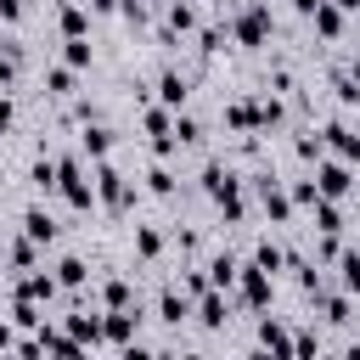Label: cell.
I'll return each instance as SVG.
<instances>
[{
	"instance_id": "cell-1",
	"label": "cell",
	"mask_w": 360,
	"mask_h": 360,
	"mask_svg": "<svg viewBox=\"0 0 360 360\" xmlns=\"http://www.w3.org/2000/svg\"><path fill=\"white\" fill-rule=\"evenodd\" d=\"M90 186H96V197H101L107 208H129V202H135V186H129V180H124L107 158L96 163V180H90Z\"/></svg>"
},
{
	"instance_id": "cell-2",
	"label": "cell",
	"mask_w": 360,
	"mask_h": 360,
	"mask_svg": "<svg viewBox=\"0 0 360 360\" xmlns=\"http://www.w3.org/2000/svg\"><path fill=\"white\" fill-rule=\"evenodd\" d=\"M349 186H354V180H349V163H343V158H321V163H315V191H321V197L338 202V197H349Z\"/></svg>"
},
{
	"instance_id": "cell-3",
	"label": "cell",
	"mask_w": 360,
	"mask_h": 360,
	"mask_svg": "<svg viewBox=\"0 0 360 360\" xmlns=\"http://www.w3.org/2000/svg\"><path fill=\"white\" fill-rule=\"evenodd\" d=\"M253 191H259V202H264L270 219H292V197L276 186V174H253Z\"/></svg>"
},
{
	"instance_id": "cell-4",
	"label": "cell",
	"mask_w": 360,
	"mask_h": 360,
	"mask_svg": "<svg viewBox=\"0 0 360 360\" xmlns=\"http://www.w3.org/2000/svg\"><path fill=\"white\" fill-rule=\"evenodd\" d=\"M242 45H259L264 34H270V6H248L242 17H236V28H231Z\"/></svg>"
},
{
	"instance_id": "cell-5",
	"label": "cell",
	"mask_w": 360,
	"mask_h": 360,
	"mask_svg": "<svg viewBox=\"0 0 360 360\" xmlns=\"http://www.w3.org/2000/svg\"><path fill=\"white\" fill-rule=\"evenodd\" d=\"M259 349H264L270 360H292V332H287L281 321H259Z\"/></svg>"
},
{
	"instance_id": "cell-6",
	"label": "cell",
	"mask_w": 360,
	"mask_h": 360,
	"mask_svg": "<svg viewBox=\"0 0 360 360\" xmlns=\"http://www.w3.org/2000/svg\"><path fill=\"white\" fill-rule=\"evenodd\" d=\"M186 96H191V84H186V73H158V107H169V112H180L186 107Z\"/></svg>"
},
{
	"instance_id": "cell-7",
	"label": "cell",
	"mask_w": 360,
	"mask_h": 360,
	"mask_svg": "<svg viewBox=\"0 0 360 360\" xmlns=\"http://www.w3.org/2000/svg\"><path fill=\"white\" fill-rule=\"evenodd\" d=\"M236 281H242V304H253V309H259V304H270V270L242 264V276H236Z\"/></svg>"
},
{
	"instance_id": "cell-8",
	"label": "cell",
	"mask_w": 360,
	"mask_h": 360,
	"mask_svg": "<svg viewBox=\"0 0 360 360\" xmlns=\"http://www.w3.org/2000/svg\"><path fill=\"white\" fill-rule=\"evenodd\" d=\"M135 326H141L135 309H107V315H101V338H112V343H129Z\"/></svg>"
},
{
	"instance_id": "cell-9",
	"label": "cell",
	"mask_w": 360,
	"mask_h": 360,
	"mask_svg": "<svg viewBox=\"0 0 360 360\" xmlns=\"http://www.w3.org/2000/svg\"><path fill=\"white\" fill-rule=\"evenodd\" d=\"M321 141H326L343 163H354V158H360V135H354L349 124H326V129H321Z\"/></svg>"
},
{
	"instance_id": "cell-10",
	"label": "cell",
	"mask_w": 360,
	"mask_h": 360,
	"mask_svg": "<svg viewBox=\"0 0 360 360\" xmlns=\"http://www.w3.org/2000/svg\"><path fill=\"white\" fill-rule=\"evenodd\" d=\"M22 236L39 242V248H51V242H56V219H51L45 208H28V214H22Z\"/></svg>"
},
{
	"instance_id": "cell-11",
	"label": "cell",
	"mask_w": 360,
	"mask_h": 360,
	"mask_svg": "<svg viewBox=\"0 0 360 360\" xmlns=\"http://www.w3.org/2000/svg\"><path fill=\"white\" fill-rule=\"evenodd\" d=\"M309 22H315V34H321V39H338V34H343V11H338L332 0H321V6L309 11Z\"/></svg>"
},
{
	"instance_id": "cell-12",
	"label": "cell",
	"mask_w": 360,
	"mask_h": 360,
	"mask_svg": "<svg viewBox=\"0 0 360 360\" xmlns=\"http://www.w3.org/2000/svg\"><path fill=\"white\" fill-rule=\"evenodd\" d=\"M225 124H231V129H242V135L264 129V124H259V101H231V107H225Z\"/></svg>"
},
{
	"instance_id": "cell-13",
	"label": "cell",
	"mask_w": 360,
	"mask_h": 360,
	"mask_svg": "<svg viewBox=\"0 0 360 360\" xmlns=\"http://www.w3.org/2000/svg\"><path fill=\"white\" fill-rule=\"evenodd\" d=\"M17 298H34V304H51V298H56V276H45V270H34V276H22V287H17Z\"/></svg>"
},
{
	"instance_id": "cell-14",
	"label": "cell",
	"mask_w": 360,
	"mask_h": 360,
	"mask_svg": "<svg viewBox=\"0 0 360 360\" xmlns=\"http://www.w3.org/2000/svg\"><path fill=\"white\" fill-rule=\"evenodd\" d=\"M186 309H191V304H186V292H180V287H163V292H158V321L180 326V321H186Z\"/></svg>"
},
{
	"instance_id": "cell-15",
	"label": "cell",
	"mask_w": 360,
	"mask_h": 360,
	"mask_svg": "<svg viewBox=\"0 0 360 360\" xmlns=\"http://www.w3.org/2000/svg\"><path fill=\"white\" fill-rule=\"evenodd\" d=\"M236 276H242V264H236L231 253H214V259H208V287H219V292H225Z\"/></svg>"
},
{
	"instance_id": "cell-16",
	"label": "cell",
	"mask_w": 360,
	"mask_h": 360,
	"mask_svg": "<svg viewBox=\"0 0 360 360\" xmlns=\"http://www.w3.org/2000/svg\"><path fill=\"white\" fill-rule=\"evenodd\" d=\"M68 338L73 343H101V315H84V309L68 315Z\"/></svg>"
},
{
	"instance_id": "cell-17",
	"label": "cell",
	"mask_w": 360,
	"mask_h": 360,
	"mask_svg": "<svg viewBox=\"0 0 360 360\" xmlns=\"http://www.w3.org/2000/svg\"><path fill=\"white\" fill-rule=\"evenodd\" d=\"M79 146H84V152H90V158L101 163V158L112 152V129H101V124H84V135H79Z\"/></svg>"
},
{
	"instance_id": "cell-18",
	"label": "cell",
	"mask_w": 360,
	"mask_h": 360,
	"mask_svg": "<svg viewBox=\"0 0 360 360\" xmlns=\"http://www.w3.org/2000/svg\"><path fill=\"white\" fill-rule=\"evenodd\" d=\"M56 22H62V34H68V39H84V28H90V17H84V6H73V0H68V6L56 11Z\"/></svg>"
},
{
	"instance_id": "cell-19",
	"label": "cell",
	"mask_w": 360,
	"mask_h": 360,
	"mask_svg": "<svg viewBox=\"0 0 360 360\" xmlns=\"http://www.w3.org/2000/svg\"><path fill=\"white\" fill-rule=\"evenodd\" d=\"M315 225H321V236H338V231H343V208H338L332 197H321V202H315Z\"/></svg>"
},
{
	"instance_id": "cell-20",
	"label": "cell",
	"mask_w": 360,
	"mask_h": 360,
	"mask_svg": "<svg viewBox=\"0 0 360 360\" xmlns=\"http://www.w3.org/2000/svg\"><path fill=\"white\" fill-rule=\"evenodd\" d=\"M197 321H202V326H225V298H219V287H208V292H202Z\"/></svg>"
},
{
	"instance_id": "cell-21",
	"label": "cell",
	"mask_w": 360,
	"mask_h": 360,
	"mask_svg": "<svg viewBox=\"0 0 360 360\" xmlns=\"http://www.w3.org/2000/svg\"><path fill=\"white\" fill-rule=\"evenodd\" d=\"M129 298H135V292H129V281H124V276L101 281V304H107V309H129Z\"/></svg>"
},
{
	"instance_id": "cell-22",
	"label": "cell",
	"mask_w": 360,
	"mask_h": 360,
	"mask_svg": "<svg viewBox=\"0 0 360 360\" xmlns=\"http://www.w3.org/2000/svg\"><path fill=\"white\" fill-rule=\"evenodd\" d=\"M169 28H174V34L197 28V6H191V0H169Z\"/></svg>"
},
{
	"instance_id": "cell-23",
	"label": "cell",
	"mask_w": 360,
	"mask_h": 360,
	"mask_svg": "<svg viewBox=\"0 0 360 360\" xmlns=\"http://www.w3.org/2000/svg\"><path fill=\"white\" fill-rule=\"evenodd\" d=\"M84 276H90V270H84V259H73V253L56 264V287H84Z\"/></svg>"
},
{
	"instance_id": "cell-24",
	"label": "cell",
	"mask_w": 360,
	"mask_h": 360,
	"mask_svg": "<svg viewBox=\"0 0 360 360\" xmlns=\"http://www.w3.org/2000/svg\"><path fill=\"white\" fill-rule=\"evenodd\" d=\"M28 180H34V186H39V191H56V158H51V152H45V158H39V163H34V169H28Z\"/></svg>"
},
{
	"instance_id": "cell-25",
	"label": "cell",
	"mask_w": 360,
	"mask_h": 360,
	"mask_svg": "<svg viewBox=\"0 0 360 360\" xmlns=\"http://www.w3.org/2000/svg\"><path fill=\"white\" fill-rule=\"evenodd\" d=\"M158 248H163V236H158L152 225H135V253H141V259H158Z\"/></svg>"
},
{
	"instance_id": "cell-26",
	"label": "cell",
	"mask_w": 360,
	"mask_h": 360,
	"mask_svg": "<svg viewBox=\"0 0 360 360\" xmlns=\"http://www.w3.org/2000/svg\"><path fill=\"white\" fill-rule=\"evenodd\" d=\"M281 259H287V253H281L276 242H259V248H253V264H259V270H270V276L281 270Z\"/></svg>"
},
{
	"instance_id": "cell-27",
	"label": "cell",
	"mask_w": 360,
	"mask_h": 360,
	"mask_svg": "<svg viewBox=\"0 0 360 360\" xmlns=\"http://www.w3.org/2000/svg\"><path fill=\"white\" fill-rule=\"evenodd\" d=\"M338 259H343V292H360V248H349Z\"/></svg>"
},
{
	"instance_id": "cell-28",
	"label": "cell",
	"mask_w": 360,
	"mask_h": 360,
	"mask_svg": "<svg viewBox=\"0 0 360 360\" xmlns=\"http://www.w3.org/2000/svg\"><path fill=\"white\" fill-rule=\"evenodd\" d=\"M45 90L51 96H73V68H51L45 73Z\"/></svg>"
},
{
	"instance_id": "cell-29",
	"label": "cell",
	"mask_w": 360,
	"mask_h": 360,
	"mask_svg": "<svg viewBox=\"0 0 360 360\" xmlns=\"http://www.w3.org/2000/svg\"><path fill=\"white\" fill-rule=\"evenodd\" d=\"M146 191H158V197H169V191H174V174H169L163 163H152V169H146Z\"/></svg>"
},
{
	"instance_id": "cell-30",
	"label": "cell",
	"mask_w": 360,
	"mask_h": 360,
	"mask_svg": "<svg viewBox=\"0 0 360 360\" xmlns=\"http://www.w3.org/2000/svg\"><path fill=\"white\" fill-rule=\"evenodd\" d=\"M174 141H186V146H191V141H202V124H197V118H186V112H174Z\"/></svg>"
},
{
	"instance_id": "cell-31",
	"label": "cell",
	"mask_w": 360,
	"mask_h": 360,
	"mask_svg": "<svg viewBox=\"0 0 360 360\" xmlns=\"http://www.w3.org/2000/svg\"><path fill=\"white\" fill-rule=\"evenodd\" d=\"M34 259H39V242H28V236H22V242L11 248V264H17V270H34Z\"/></svg>"
},
{
	"instance_id": "cell-32",
	"label": "cell",
	"mask_w": 360,
	"mask_h": 360,
	"mask_svg": "<svg viewBox=\"0 0 360 360\" xmlns=\"http://www.w3.org/2000/svg\"><path fill=\"white\" fill-rule=\"evenodd\" d=\"M292 202H298V208H315V202H321L315 180H298V186H292Z\"/></svg>"
},
{
	"instance_id": "cell-33",
	"label": "cell",
	"mask_w": 360,
	"mask_h": 360,
	"mask_svg": "<svg viewBox=\"0 0 360 360\" xmlns=\"http://www.w3.org/2000/svg\"><path fill=\"white\" fill-rule=\"evenodd\" d=\"M62 56H68V68H84V62H90V45H84V39H68Z\"/></svg>"
},
{
	"instance_id": "cell-34",
	"label": "cell",
	"mask_w": 360,
	"mask_h": 360,
	"mask_svg": "<svg viewBox=\"0 0 360 360\" xmlns=\"http://www.w3.org/2000/svg\"><path fill=\"white\" fill-rule=\"evenodd\" d=\"M321 309H326V321H332V326H343V321H349V298H326Z\"/></svg>"
},
{
	"instance_id": "cell-35",
	"label": "cell",
	"mask_w": 360,
	"mask_h": 360,
	"mask_svg": "<svg viewBox=\"0 0 360 360\" xmlns=\"http://www.w3.org/2000/svg\"><path fill=\"white\" fill-rule=\"evenodd\" d=\"M292 354H298V360H315V332H298V338H292Z\"/></svg>"
},
{
	"instance_id": "cell-36",
	"label": "cell",
	"mask_w": 360,
	"mask_h": 360,
	"mask_svg": "<svg viewBox=\"0 0 360 360\" xmlns=\"http://www.w3.org/2000/svg\"><path fill=\"white\" fill-rule=\"evenodd\" d=\"M202 51H208V56L225 51V28H202Z\"/></svg>"
},
{
	"instance_id": "cell-37",
	"label": "cell",
	"mask_w": 360,
	"mask_h": 360,
	"mask_svg": "<svg viewBox=\"0 0 360 360\" xmlns=\"http://www.w3.org/2000/svg\"><path fill=\"white\" fill-rule=\"evenodd\" d=\"M118 360H158V354H152V349H141V343H135V338H129V343H124V354H118Z\"/></svg>"
},
{
	"instance_id": "cell-38",
	"label": "cell",
	"mask_w": 360,
	"mask_h": 360,
	"mask_svg": "<svg viewBox=\"0 0 360 360\" xmlns=\"http://www.w3.org/2000/svg\"><path fill=\"white\" fill-rule=\"evenodd\" d=\"M22 17V0H0V22H17Z\"/></svg>"
},
{
	"instance_id": "cell-39",
	"label": "cell",
	"mask_w": 360,
	"mask_h": 360,
	"mask_svg": "<svg viewBox=\"0 0 360 360\" xmlns=\"http://www.w3.org/2000/svg\"><path fill=\"white\" fill-rule=\"evenodd\" d=\"M6 129H11V101L0 96V135H6Z\"/></svg>"
},
{
	"instance_id": "cell-40",
	"label": "cell",
	"mask_w": 360,
	"mask_h": 360,
	"mask_svg": "<svg viewBox=\"0 0 360 360\" xmlns=\"http://www.w3.org/2000/svg\"><path fill=\"white\" fill-rule=\"evenodd\" d=\"M90 11H101V17H107V11H118V0H90Z\"/></svg>"
},
{
	"instance_id": "cell-41",
	"label": "cell",
	"mask_w": 360,
	"mask_h": 360,
	"mask_svg": "<svg viewBox=\"0 0 360 360\" xmlns=\"http://www.w3.org/2000/svg\"><path fill=\"white\" fill-rule=\"evenodd\" d=\"M11 84V56H0V90Z\"/></svg>"
},
{
	"instance_id": "cell-42",
	"label": "cell",
	"mask_w": 360,
	"mask_h": 360,
	"mask_svg": "<svg viewBox=\"0 0 360 360\" xmlns=\"http://www.w3.org/2000/svg\"><path fill=\"white\" fill-rule=\"evenodd\" d=\"M6 349H11V326L0 321V354H6Z\"/></svg>"
},
{
	"instance_id": "cell-43",
	"label": "cell",
	"mask_w": 360,
	"mask_h": 360,
	"mask_svg": "<svg viewBox=\"0 0 360 360\" xmlns=\"http://www.w3.org/2000/svg\"><path fill=\"white\" fill-rule=\"evenodd\" d=\"M292 6H298V11H304V17H309V11H315V6H321V0H292Z\"/></svg>"
},
{
	"instance_id": "cell-44",
	"label": "cell",
	"mask_w": 360,
	"mask_h": 360,
	"mask_svg": "<svg viewBox=\"0 0 360 360\" xmlns=\"http://www.w3.org/2000/svg\"><path fill=\"white\" fill-rule=\"evenodd\" d=\"M332 6H338V11H360V0H332Z\"/></svg>"
},
{
	"instance_id": "cell-45",
	"label": "cell",
	"mask_w": 360,
	"mask_h": 360,
	"mask_svg": "<svg viewBox=\"0 0 360 360\" xmlns=\"http://www.w3.org/2000/svg\"><path fill=\"white\" fill-rule=\"evenodd\" d=\"M349 79H354V84H360V56H354V68H349Z\"/></svg>"
},
{
	"instance_id": "cell-46",
	"label": "cell",
	"mask_w": 360,
	"mask_h": 360,
	"mask_svg": "<svg viewBox=\"0 0 360 360\" xmlns=\"http://www.w3.org/2000/svg\"><path fill=\"white\" fill-rule=\"evenodd\" d=\"M343 360H360V343H354V349H349V354H343Z\"/></svg>"
},
{
	"instance_id": "cell-47",
	"label": "cell",
	"mask_w": 360,
	"mask_h": 360,
	"mask_svg": "<svg viewBox=\"0 0 360 360\" xmlns=\"http://www.w3.org/2000/svg\"><path fill=\"white\" fill-rule=\"evenodd\" d=\"M225 6H248V0H225Z\"/></svg>"
},
{
	"instance_id": "cell-48",
	"label": "cell",
	"mask_w": 360,
	"mask_h": 360,
	"mask_svg": "<svg viewBox=\"0 0 360 360\" xmlns=\"http://www.w3.org/2000/svg\"><path fill=\"white\" fill-rule=\"evenodd\" d=\"M242 360H253V354H242Z\"/></svg>"
}]
</instances>
